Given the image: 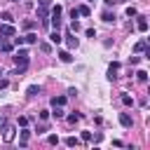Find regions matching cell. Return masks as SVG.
Segmentation results:
<instances>
[{
	"label": "cell",
	"mask_w": 150,
	"mask_h": 150,
	"mask_svg": "<svg viewBox=\"0 0 150 150\" xmlns=\"http://www.w3.org/2000/svg\"><path fill=\"white\" fill-rule=\"evenodd\" d=\"M103 21H115V14H110V12H103Z\"/></svg>",
	"instance_id": "23"
},
{
	"label": "cell",
	"mask_w": 150,
	"mask_h": 150,
	"mask_svg": "<svg viewBox=\"0 0 150 150\" xmlns=\"http://www.w3.org/2000/svg\"><path fill=\"white\" fill-rule=\"evenodd\" d=\"M52 105H66V96H54L52 98Z\"/></svg>",
	"instance_id": "12"
},
{
	"label": "cell",
	"mask_w": 150,
	"mask_h": 150,
	"mask_svg": "<svg viewBox=\"0 0 150 150\" xmlns=\"http://www.w3.org/2000/svg\"><path fill=\"white\" fill-rule=\"evenodd\" d=\"M26 94H28V96H38V94H40V87H35V84H33V87H28V91H26Z\"/></svg>",
	"instance_id": "16"
},
{
	"label": "cell",
	"mask_w": 150,
	"mask_h": 150,
	"mask_svg": "<svg viewBox=\"0 0 150 150\" xmlns=\"http://www.w3.org/2000/svg\"><path fill=\"white\" fill-rule=\"evenodd\" d=\"M49 40H52V45H61V40H63V38L59 35V30H54V33L49 35Z\"/></svg>",
	"instance_id": "8"
},
{
	"label": "cell",
	"mask_w": 150,
	"mask_h": 150,
	"mask_svg": "<svg viewBox=\"0 0 150 150\" xmlns=\"http://www.w3.org/2000/svg\"><path fill=\"white\" fill-rule=\"evenodd\" d=\"M23 42H28V45H35V42H38V35H35V33H28V35L23 38Z\"/></svg>",
	"instance_id": "11"
},
{
	"label": "cell",
	"mask_w": 150,
	"mask_h": 150,
	"mask_svg": "<svg viewBox=\"0 0 150 150\" xmlns=\"http://www.w3.org/2000/svg\"><path fill=\"white\" fill-rule=\"evenodd\" d=\"M127 16H136V7H134V5L127 7Z\"/></svg>",
	"instance_id": "22"
},
{
	"label": "cell",
	"mask_w": 150,
	"mask_h": 150,
	"mask_svg": "<svg viewBox=\"0 0 150 150\" xmlns=\"http://www.w3.org/2000/svg\"><path fill=\"white\" fill-rule=\"evenodd\" d=\"M115 2H129V0H115Z\"/></svg>",
	"instance_id": "30"
},
{
	"label": "cell",
	"mask_w": 150,
	"mask_h": 150,
	"mask_svg": "<svg viewBox=\"0 0 150 150\" xmlns=\"http://www.w3.org/2000/svg\"><path fill=\"white\" fill-rule=\"evenodd\" d=\"M52 26H54V28L61 26V7H59V5L52 7Z\"/></svg>",
	"instance_id": "2"
},
{
	"label": "cell",
	"mask_w": 150,
	"mask_h": 150,
	"mask_svg": "<svg viewBox=\"0 0 150 150\" xmlns=\"http://www.w3.org/2000/svg\"><path fill=\"white\" fill-rule=\"evenodd\" d=\"M0 19H2V21H5V23H12V21H14V19H12V14H9V12H2V14H0Z\"/></svg>",
	"instance_id": "15"
},
{
	"label": "cell",
	"mask_w": 150,
	"mask_h": 150,
	"mask_svg": "<svg viewBox=\"0 0 150 150\" xmlns=\"http://www.w3.org/2000/svg\"><path fill=\"white\" fill-rule=\"evenodd\" d=\"M14 33H16V30H14V26H12V23H2V26H0V35H5V38H12Z\"/></svg>",
	"instance_id": "3"
},
{
	"label": "cell",
	"mask_w": 150,
	"mask_h": 150,
	"mask_svg": "<svg viewBox=\"0 0 150 150\" xmlns=\"http://www.w3.org/2000/svg\"><path fill=\"white\" fill-rule=\"evenodd\" d=\"M14 61H16V73H23L26 66H28V52L26 49H19L16 56H14Z\"/></svg>",
	"instance_id": "1"
},
{
	"label": "cell",
	"mask_w": 150,
	"mask_h": 150,
	"mask_svg": "<svg viewBox=\"0 0 150 150\" xmlns=\"http://www.w3.org/2000/svg\"><path fill=\"white\" fill-rule=\"evenodd\" d=\"M59 59H61L63 63H70V61H73V56H70V52H59Z\"/></svg>",
	"instance_id": "9"
},
{
	"label": "cell",
	"mask_w": 150,
	"mask_h": 150,
	"mask_svg": "<svg viewBox=\"0 0 150 150\" xmlns=\"http://www.w3.org/2000/svg\"><path fill=\"white\" fill-rule=\"evenodd\" d=\"M52 115H54L56 120H61V117H63V110H61V105H54V112H52Z\"/></svg>",
	"instance_id": "18"
},
{
	"label": "cell",
	"mask_w": 150,
	"mask_h": 150,
	"mask_svg": "<svg viewBox=\"0 0 150 150\" xmlns=\"http://www.w3.org/2000/svg\"><path fill=\"white\" fill-rule=\"evenodd\" d=\"M84 33H87V38H96V30H94V28H87Z\"/></svg>",
	"instance_id": "26"
},
{
	"label": "cell",
	"mask_w": 150,
	"mask_h": 150,
	"mask_svg": "<svg viewBox=\"0 0 150 150\" xmlns=\"http://www.w3.org/2000/svg\"><path fill=\"white\" fill-rule=\"evenodd\" d=\"M136 77H138L141 82H145V80H148V73H145V70H138V73H136Z\"/></svg>",
	"instance_id": "21"
},
{
	"label": "cell",
	"mask_w": 150,
	"mask_h": 150,
	"mask_svg": "<svg viewBox=\"0 0 150 150\" xmlns=\"http://www.w3.org/2000/svg\"><path fill=\"white\" fill-rule=\"evenodd\" d=\"M136 26H138L141 33H145V30H148V21H145V16H138V23H136Z\"/></svg>",
	"instance_id": "7"
},
{
	"label": "cell",
	"mask_w": 150,
	"mask_h": 150,
	"mask_svg": "<svg viewBox=\"0 0 150 150\" xmlns=\"http://www.w3.org/2000/svg\"><path fill=\"white\" fill-rule=\"evenodd\" d=\"M14 138V127H5V141H12Z\"/></svg>",
	"instance_id": "13"
},
{
	"label": "cell",
	"mask_w": 150,
	"mask_h": 150,
	"mask_svg": "<svg viewBox=\"0 0 150 150\" xmlns=\"http://www.w3.org/2000/svg\"><path fill=\"white\" fill-rule=\"evenodd\" d=\"M70 30H73V33H77V30H80V23H77L75 19H73V23H70Z\"/></svg>",
	"instance_id": "24"
},
{
	"label": "cell",
	"mask_w": 150,
	"mask_h": 150,
	"mask_svg": "<svg viewBox=\"0 0 150 150\" xmlns=\"http://www.w3.org/2000/svg\"><path fill=\"white\" fill-rule=\"evenodd\" d=\"M12 49H14V47H12V45H9V42H2V52H7V54H9V52H12Z\"/></svg>",
	"instance_id": "25"
},
{
	"label": "cell",
	"mask_w": 150,
	"mask_h": 150,
	"mask_svg": "<svg viewBox=\"0 0 150 150\" xmlns=\"http://www.w3.org/2000/svg\"><path fill=\"white\" fill-rule=\"evenodd\" d=\"M145 49H148V42H145V40H138V42H136V47H134V52H136V54H141V52H145Z\"/></svg>",
	"instance_id": "6"
},
{
	"label": "cell",
	"mask_w": 150,
	"mask_h": 150,
	"mask_svg": "<svg viewBox=\"0 0 150 150\" xmlns=\"http://www.w3.org/2000/svg\"><path fill=\"white\" fill-rule=\"evenodd\" d=\"M66 145H70V148H73V145H80V141H77L75 136H68V138H66Z\"/></svg>",
	"instance_id": "20"
},
{
	"label": "cell",
	"mask_w": 150,
	"mask_h": 150,
	"mask_svg": "<svg viewBox=\"0 0 150 150\" xmlns=\"http://www.w3.org/2000/svg\"><path fill=\"white\" fill-rule=\"evenodd\" d=\"M117 73H120V63H110V66H108V77H110V80H115V77H117Z\"/></svg>",
	"instance_id": "4"
},
{
	"label": "cell",
	"mask_w": 150,
	"mask_h": 150,
	"mask_svg": "<svg viewBox=\"0 0 150 150\" xmlns=\"http://www.w3.org/2000/svg\"><path fill=\"white\" fill-rule=\"evenodd\" d=\"M122 103H124V105H134V98H131L129 94H122Z\"/></svg>",
	"instance_id": "17"
},
{
	"label": "cell",
	"mask_w": 150,
	"mask_h": 150,
	"mask_svg": "<svg viewBox=\"0 0 150 150\" xmlns=\"http://www.w3.org/2000/svg\"><path fill=\"white\" fill-rule=\"evenodd\" d=\"M82 141H91V134L89 131H82Z\"/></svg>",
	"instance_id": "29"
},
{
	"label": "cell",
	"mask_w": 150,
	"mask_h": 150,
	"mask_svg": "<svg viewBox=\"0 0 150 150\" xmlns=\"http://www.w3.org/2000/svg\"><path fill=\"white\" fill-rule=\"evenodd\" d=\"M38 2H40V7H45V9L52 5V0H38Z\"/></svg>",
	"instance_id": "28"
},
{
	"label": "cell",
	"mask_w": 150,
	"mask_h": 150,
	"mask_svg": "<svg viewBox=\"0 0 150 150\" xmlns=\"http://www.w3.org/2000/svg\"><path fill=\"white\" fill-rule=\"evenodd\" d=\"M91 2H94V0H91Z\"/></svg>",
	"instance_id": "32"
},
{
	"label": "cell",
	"mask_w": 150,
	"mask_h": 150,
	"mask_svg": "<svg viewBox=\"0 0 150 150\" xmlns=\"http://www.w3.org/2000/svg\"><path fill=\"white\" fill-rule=\"evenodd\" d=\"M40 49H42V52H52V45H47V42H42V45H40Z\"/></svg>",
	"instance_id": "27"
},
{
	"label": "cell",
	"mask_w": 150,
	"mask_h": 150,
	"mask_svg": "<svg viewBox=\"0 0 150 150\" xmlns=\"http://www.w3.org/2000/svg\"><path fill=\"white\" fill-rule=\"evenodd\" d=\"M66 38H68V40H66V45H68L70 49H73V47H77V38H73V35H66Z\"/></svg>",
	"instance_id": "14"
},
{
	"label": "cell",
	"mask_w": 150,
	"mask_h": 150,
	"mask_svg": "<svg viewBox=\"0 0 150 150\" xmlns=\"http://www.w3.org/2000/svg\"><path fill=\"white\" fill-rule=\"evenodd\" d=\"M120 124H122V127H131V124H134L131 115H129V112H122V115H120Z\"/></svg>",
	"instance_id": "5"
},
{
	"label": "cell",
	"mask_w": 150,
	"mask_h": 150,
	"mask_svg": "<svg viewBox=\"0 0 150 150\" xmlns=\"http://www.w3.org/2000/svg\"><path fill=\"white\" fill-rule=\"evenodd\" d=\"M28 136H30V131H28V129H23V131H21V145H26V143H28Z\"/></svg>",
	"instance_id": "19"
},
{
	"label": "cell",
	"mask_w": 150,
	"mask_h": 150,
	"mask_svg": "<svg viewBox=\"0 0 150 150\" xmlns=\"http://www.w3.org/2000/svg\"><path fill=\"white\" fill-rule=\"evenodd\" d=\"M75 9H77V14H82V16H89V14H91V9H89L87 5H82V7H75Z\"/></svg>",
	"instance_id": "10"
},
{
	"label": "cell",
	"mask_w": 150,
	"mask_h": 150,
	"mask_svg": "<svg viewBox=\"0 0 150 150\" xmlns=\"http://www.w3.org/2000/svg\"><path fill=\"white\" fill-rule=\"evenodd\" d=\"M14 2H19V0H14Z\"/></svg>",
	"instance_id": "31"
}]
</instances>
